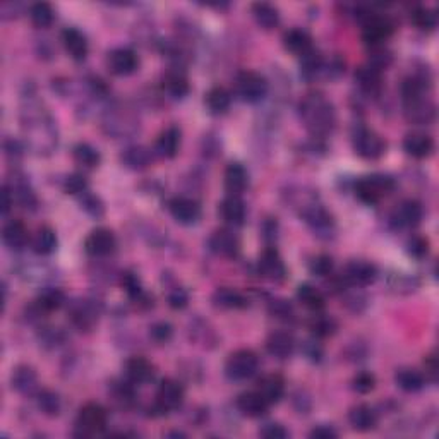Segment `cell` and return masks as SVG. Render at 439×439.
<instances>
[{"mask_svg": "<svg viewBox=\"0 0 439 439\" xmlns=\"http://www.w3.org/2000/svg\"><path fill=\"white\" fill-rule=\"evenodd\" d=\"M300 119L314 137H324L333 132L337 125V112L333 103L321 93L307 95L300 102Z\"/></svg>", "mask_w": 439, "mask_h": 439, "instance_id": "6da1fadb", "label": "cell"}, {"mask_svg": "<svg viewBox=\"0 0 439 439\" xmlns=\"http://www.w3.org/2000/svg\"><path fill=\"white\" fill-rule=\"evenodd\" d=\"M395 189V181L390 175L373 174L362 177L355 184V194L366 204H376L383 198H386L390 192Z\"/></svg>", "mask_w": 439, "mask_h": 439, "instance_id": "7a4b0ae2", "label": "cell"}, {"mask_svg": "<svg viewBox=\"0 0 439 439\" xmlns=\"http://www.w3.org/2000/svg\"><path fill=\"white\" fill-rule=\"evenodd\" d=\"M259 369V359L258 355L249 349L236 350L228 355L227 362H225V374L232 381H245L250 379Z\"/></svg>", "mask_w": 439, "mask_h": 439, "instance_id": "3957f363", "label": "cell"}, {"mask_svg": "<svg viewBox=\"0 0 439 439\" xmlns=\"http://www.w3.org/2000/svg\"><path fill=\"white\" fill-rule=\"evenodd\" d=\"M108 413L105 408L100 403H90L83 405L81 411L78 412L76 419V434L81 438H90L95 434H100L107 428Z\"/></svg>", "mask_w": 439, "mask_h": 439, "instance_id": "277c9868", "label": "cell"}, {"mask_svg": "<svg viewBox=\"0 0 439 439\" xmlns=\"http://www.w3.org/2000/svg\"><path fill=\"white\" fill-rule=\"evenodd\" d=\"M352 144L355 153L364 160H378L386 152V143H384L383 137L378 132H374L373 129L367 127H359L354 132Z\"/></svg>", "mask_w": 439, "mask_h": 439, "instance_id": "5b68a950", "label": "cell"}, {"mask_svg": "<svg viewBox=\"0 0 439 439\" xmlns=\"http://www.w3.org/2000/svg\"><path fill=\"white\" fill-rule=\"evenodd\" d=\"M236 91L245 103H259L268 93V81L261 74L244 70L236 79Z\"/></svg>", "mask_w": 439, "mask_h": 439, "instance_id": "8992f818", "label": "cell"}, {"mask_svg": "<svg viewBox=\"0 0 439 439\" xmlns=\"http://www.w3.org/2000/svg\"><path fill=\"white\" fill-rule=\"evenodd\" d=\"M395 31V24L390 18L381 14H366L362 19V36L371 47H378L386 41Z\"/></svg>", "mask_w": 439, "mask_h": 439, "instance_id": "52a82bcc", "label": "cell"}, {"mask_svg": "<svg viewBox=\"0 0 439 439\" xmlns=\"http://www.w3.org/2000/svg\"><path fill=\"white\" fill-rule=\"evenodd\" d=\"M184 403V388L175 379H163L157 390L154 398V411L160 413H169L181 408Z\"/></svg>", "mask_w": 439, "mask_h": 439, "instance_id": "ba28073f", "label": "cell"}, {"mask_svg": "<svg viewBox=\"0 0 439 439\" xmlns=\"http://www.w3.org/2000/svg\"><path fill=\"white\" fill-rule=\"evenodd\" d=\"M302 216L317 237H321V239H332L334 236V220L323 206L314 203L309 204L306 210L302 211Z\"/></svg>", "mask_w": 439, "mask_h": 439, "instance_id": "9c48e42d", "label": "cell"}, {"mask_svg": "<svg viewBox=\"0 0 439 439\" xmlns=\"http://www.w3.org/2000/svg\"><path fill=\"white\" fill-rule=\"evenodd\" d=\"M258 270L259 275L263 278L270 280V282H283L287 278V266L283 263L282 256L278 254L277 249L268 248L263 250V254L259 256L258 261Z\"/></svg>", "mask_w": 439, "mask_h": 439, "instance_id": "30bf717a", "label": "cell"}, {"mask_svg": "<svg viewBox=\"0 0 439 439\" xmlns=\"http://www.w3.org/2000/svg\"><path fill=\"white\" fill-rule=\"evenodd\" d=\"M405 102V117L408 122L417 125H428L436 117V107L428 98V95L416 96V98L403 100Z\"/></svg>", "mask_w": 439, "mask_h": 439, "instance_id": "8fae6325", "label": "cell"}, {"mask_svg": "<svg viewBox=\"0 0 439 439\" xmlns=\"http://www.w3.org/2000/svg\"><path fill=\"white\" fill-rule=\"evenodd\" d=\"M117 248V239L114 232L108 228H96L85 240V249L93 258H107Z\"/></svg>", "mask_w": 439, "mask_h": 439, "instance_id": "7c38bea8", "label": "cell"}, {"mask_svg": "<svg viewBox=\"0 0 439 439\" xmlns=\"http://www.w3.org/2000/svg\"><path fill=\"white\" fill-rule=\"evenodd\" d=\"M376 278H378V268L364 259L350 261L344 270V280L354 287H367L374 283Z\"/></svg>", "mask_w": 439, "mask_h": 439, "instance_id": "4fadbf2b", "label": "cell"}, {"mask_svg": "<svg viewBox=\"0 0 439 439\" xmlns=\"http://www.w3.org/2000/svg\"><path fill=\"white\" fill-rule=\"evenodd\" d=\"M107 65L115 76H131L139 67V58L131 48H115L108 53Z\"/></svg>", "mask_w": 439, "mask_h": 439, "instance_id": "5bb4252c", "label": "cell"}, {"mask_svg": "<svg viewBox=\"0 0 439 439\" xmlns=\"http://www.w3.org/2000/svg\"><path fill=\"white\" fill-rule=\"evenodd\" d=\"M170 215L181 225H194L201 218V206L196 199L177 196L169 203Z\"/></svg>", "mask_w": 439, "mask_h": 439, "instance_id": "9a60e30c", "label": "cell"}, {"mask_svg": "<svg viewBox=\"0 0 439 439\" xmlns=\"http://www.w3.org/2000/svg\"><path fill=\"white\" fill-rule=\"evenodd\" d=\"M210 249L216 256L236 258L240 250V240L232 230L220 228L210 237Z\"/></svg>", "mask_w": 439, "mask_h": 439, "instance_id": "2e32d148", "label": "cell"}, {"mask_svg": "<svg viewBox=\"0 0 439 439\" xmlns=\"http://www.w3.org/2000/svg\"><path fill=\"white\" fill-rule=\"evenodd\" d=\"M422 220V206L417 201H401L391 213V221L396 228H413Z\"/></svg>", "mask_w": 439, "mask_h": 439, "instance_id": "e0dca14e", "label": "cell"}, {"mask_svg": "<svg viewBox=\"0 0 439 439\" xmlns=\"http://www.w3.org/2000/svg\"><path fill=\"white\" fill-rule=\"evenodd\" d=\"M124 374L125 379L134 386H141V384L149 383L154 376L153 364L144 357H131L124 364Z\"/></svg>", "mask_w": 439, "mask_h": 439, "instance_id": "ac0fdd59", "label": "cell"}, {"mask_svg": "<svg viewBox=\"0 0 439 439\" xmlns=\"http://www.w3.org/2000/svg\"><path fill=\"white\" fill-rule=\"evenodd\" d=\"M69 317L73 324L81 332H90L98 323V309L90 300H78L70 306Z\"/></svg>", "mask_w": 439, "mask_h": 439, "instance_id": "d6986e66", "label": "cell"}, {"mask_svg": "<svg viewBox=\"0 0 439 439\" xmlns=\"http://www.w3.org/2000/svg\"><path fill=\"white\" fill-rule=\"evenodd\" d=\"M266 350L271 357L285 361L295 352V340L288 332H273L266 340Z\"/></svg>", "mask_w": 439, "mask_h": 439, "instance_id": "ffe728a7", "label": "cell"}, {"mask_svg": "<svg viewBox=\"0 0 439 439\" xmlns=\"http://www.w3.org/2000/svg\"><path fill=\"white\" fill-rule=\"evenodd\" d=\"M236 405L242 416L249 417V419H259V417L266 416L268 408H270V403L258 391L242 393L237 398Z\"/></svg>", "mask_w": 439, "mask_h": 439, "instance_id": "44dd1931", "label": "cell"}, {"mask_svg": "<svg viewBox=\"0 0 439 439\" xmlns=\"http://www.w3.org/2000/svg\"><path fill=\"white\" fill-rule=\"evenodd\" d=\"M181 148V129L170 125L154 141V153L162 158H174Z\"/></svg>", "mask_w": 439, "mask_h": 439, "instance_id": "7402d4cb", "label": "cell"}, {"mask_svg": "<svg viewBox=\"0 0 439 439\" xmlns=\"http://www.w3.org/2000/svg\"><path fill=\"white\" fill-rule=\"evenodd\" d=\"M62 43H64L65 52L78 62L85 60L88 50H90L86 36L76 28H67L62 31Z\"/></svg>", "mask_w": 439, "mask_h": 439, "instance_id": "603a6c76", "label": "cell"}, {"mask_svg": "<svg viewBox=\"0 0 439 439\" xmlns=\"http://www.w3.org/2000/svg\"><path fill=\"white\" fill-rule=\"evenodd\" d=\"M220 216L225 223L232 227H240L245 221V204L240 199V196H227L220 203Z\"/></svg>", "mask_w": 439, "mask_h": 439, "instance_id": "cb8c5ba5", "label": "cell"}, {"mask_svg": "<svg viewBox=\"0 0 439 439\" xmlns=\"http://www.w3.org/2000/svg\"><path fill=\"white\" fill-rule=\"evenodd\" d=\"M403 149L407 152V154H411L412 158L422 160V158H428L433 154L434 141L433 137L424 132H412L403 139Z\"/></svg>", "mask_w": 439, "mask_h": 439, "instance_id": "d4e9b609", "label": "cell"}, {"mask_svg": "<svg viewBox=\"0 0 439 439\" xmlns=\"http://www.w3.org/2000/svg\"><path fill=\"white\" fill-rule=\"evenodd\" d=\"M2 240L11 250H23L29 242V232L26 225L19 220H12L6 223L2 230Z\"/></svg>", "mask_w": 439, "mask_h": 439, "instance_id": "484cf974", "label": "cell"}, {"mask_svg": "<svg viewBox=\"0 0 439 439\" xmlns=\"http://www.w3.org/2000/svg\"><path fill=\"white\" fill-rule=\"evenodd\" d=\"M249 187V174L240 163H230L225 170V189L230 196H240Z\"/></svg>", "mask_w": 439, "mask_h": 439, "instance_id": "4316f807", "label": "cell"}, {"mask_svg": "<svg viewBox=\"0 0 439 439\" xmlns=\"http://www.w3.org/2000/svg\"><path fill=\"white\" fill-rule=\"evenodd\" d=\"M120 160H122L127 169L144 170L153 163V153L152 149H148L146 146L134 144L124 149L122 154H120Z\"/></svg>", "mask_w": 439, "mask_h": 439, "instance_id": "83f0119b", "label": "cell"}, {"mask_svg": "<svg viewBox=\"0 0 439 439\" xmlns=\"http://www.w3.org/2000/svg\"><path fill=\"white\" fill-rule=\"evenodd\" d=\"M355 81L361 86V90L367 95H379L383 90V73L374 69L373 65H364L355 73Z\"/></svg>", "mask_w": 439, "mask_h": 439, "instance_id": "f1b7e54d", "label": "cell"}, {"mask_svg": "<svg viewBox=\"0 0 439 439\" xmlns=\"http://www.w3.org/2000/svg\"><path fill=\"white\" fill-rule=\"evenodd\" d=\"M256 391L271 407V405L278 403V401L283 398V395H285V381H283L282 376L268 374L259 381Z\"/></svg>", "mask_w": 439, "mask_h": 439, "instance_id": "f546056e", "label": "cell"}, {"mask_svg": "<svg viewBox=\"0 0 439 439\" xmlns=\"http://www.w3.org/2000/svg\"><path fill=\"white\" fill-rule=\"evenodd\" d=\"M283 45H285L288 52L299 57L306 55L307 52L312 50V40L311 36H309V33L299 28L288 29L285 35H283Z\"/></svg>", "mask_w": 439, "mask_h": 439, "instance_id": "4dcf8cb0", "label": "cell"}, {"mask_svg": "<svg viewBox=\"0 0 439 439\" xmlns=\"http://www.w3.org/2000/svg\"><path fill=\"white\" fill-rule=\"evenodd\" d=\"M349 422L355 430L366 433V430L376 428V424H378V413H376L374 408L369 407V405H357V407H354L352 411H350Z\"/></svg>", "mask_w": 439, "mask_h": 439, "instance_id": "1f68e13d", "label": "cell"}, {"mask_svg": "<svg viewBox=\"0 0 439 439\" xmlns=\"http://www.w3.org/2000/svg\"><path fill=\"white\" fill-rule=\"evenodd\" d=\"M11 383L12 388H14L18 393H21V395H33V393L38 390V378H36V373L28 366L18 367V369L12 373Z\"/></svg>", "mask_w": 439, "mask_h": 439, "instance_id": "d6a6232c", "label": "cell"}, {"mask_svg": "<svg viewBox=\"0 0 439 439\" xmlns=\"http://www.w3.org/2000/svg\"><path fill=\"white\" fill-rule=\"evenodd\" d=\"M211 299H213V304H215V307H220V309H244L245 306H248V299H245L239 290L230 288V287L216 288Z\"/></svg>", "mask_w": 439, "mask_h": 439, "instance_id": "836d02e7", "label": "cell"}, {"mask_svg": "<svg viewBox=\"0 0 439 439\" xmlns=\"http://www.w3.org/2000/svg\"><path fill=\"white\" fill-rule=\"evenodd\" d=\"M232 103V95L227 88L223 86H215L208 91L204 96V105H206L208 112L213 115H221L230 108Z\"/></svg>", "mask_w": 439, "mask_h": 439, "instance_id": "e575fe53", "label": "cell"}, {"mask_svg": "<svg viewBox=\"0 0 439 439\" xmlns=\"http://www.w3.org/2000/svg\"><path fill=\"white\" fill-rule=\"evenodd\" d=\"M253 16L256 19L258 26H261L266 31L275 29L280 24V12L275 6L268 2H258L253 6Z\"/></svg>", "mask_w": 439, "mask_h": 439, "instance_id": "d590c367", "label": "cell"}, {"mask_svg": "<svg viewBox=\"0 0 439 439\" xmlns=\"http://www.w3.org/2000/svg\"><path fill=\"white\" fill-rule=\"evenodd\" d=\"M162 90L163 93L169 95V98L181 100L189 93V83H187V78L181 73H169L163 78Z\"/></svg>", "mask_w": 439, "mask_h": 439, "instance_id": "8d00e7d4", "label": "cell"}, {"mask_svg": "<svg viewBox=\"0 0 439 439\" xmlns=\"http://www.w3.org/2000/svg\"><path fill=\"white\" fill-rule=\"evenodd\" d=\"M395 383L400 390L407 391V393H416L421 391L425 384V378L421 371L417 369H400L398 373L395 374Z\"/></svg>", "mask_w": 439, "mask_h": 439, "instance_id": "74e56055", "label": "cell"}, {"mask_svg": "<svg viewBox=\"0 0 439 439\" xmlns=\"http://www.w3.org/2000/svg\"><path fill=\"white\" fill-rule=\"evenodd\" d=\"M65 302V295L60 288L55 287H47L40 292L38 297H36V307L41 312H52L57 311L64 306Z\"/></svg>", "mask_w": 439, "mask_h": 439, "instance_id": "f35d334b", "label": "cell"}, {"mask_svg": "<svg viewBox=\"0 0 439 439\" xmlns=\"http://www.w3.org/2000/svg\"><path fill=\"white\" fill-rule=\"evenodd\" d=\"M33 250L38 256H48L57 249V236L50 227H41L36 230L35 237L31 240Z\"/></svg>", "mask_w": 439, "mask_h": 439, "instance_id": "ab89813d", "label": "cell"}, {"mask_svg": "<svg viewBox=\"0 0 439 439\" xmlns=\"http://www.w3.org/2000/svg\"><path fill=\"white\" fill-rule=\"evenodd\" d=\"M297 299L302 306H306L311 311H321L324 307V295L317 290L316 287L309 285V283H304L297 288Z\"/></svg>", "mask_w": 439, "mask_h": 439, "instance_id": "60d3db41", "label": "cell"}, {"mask_svg": "<svg viewBox=\"0 0 439 439\" xmlns=\"http://www.w3.org/2000/svg\"><path fill=\"white\" fill-rule=\"evenodd\" d=\"M73 157L78 165L85 166V169H95V166H98L100 162H102L98 149L88 143H79L74 146Z\"/></svg>", "mask_w": 439, "mask_h": 439, "instance_id": "b9f144b4", "label": "cell"}, {"mask_svg": "<svg viewBox=\"0 0 439 439\" xmlns=\"http://www.w3.org/2000/svg\"><path fill=\"white\" fill-rule=\"evenodd\" d=\"M321 69H323V58H321V53L316 52L314 48L307 52L306 55L300 57V76L307 79V81L314 79L321 73Z\"/></svg>", "mask_w": 439, "mask_h": 439, "instance_id": "7bdbcfd3", "label": "cell"}, {"mask_svg": "<svg viewBox=\"0 0 439 439\" xmlns=\"http://www.w3.org/2000/svg\"><path fill=\"white\" fill-rule=\"evenodd\" d=\"M29 18L36 28H48L52 26L55 14H53L52 6L47 2H36L29 7Z\"/></svg>", "mask_w": 439, "mask_h": 439, "instance_id": "ee69618b", "label": "cell"}, {"mask_svg": "<svg viewBox=\"0 0 439 439\" xmlns=\"http://www.w3.org/2000/svg\"><path fill=\"white\" fill-rule=\"evenodd\" d=\"M36 403H38V408L45 413V416L55 417L60 413L62 401H60V396H58L55 391H52V390L38 391V395H36Z\"/></svg>", "mask_w": 439, "mask_h": 439, "instance_id": "f6af8a7d", "label": "cell"}, {"mask_svg": "<svg viewBox=\"0 0 439 439\" xmlns=\"http://www.w3.org/2000/svg\"><path fill=\"white\" fill-rule=\"evenodd\" d=\"M12 196H14V201H18L21 208H24V210H35L36 204H38L35 192H33V189L26 182L16 184V186L12 187Z\"/></svg>", "mask_w": 439, "mask_h": 439, "instance_id": "bcb514c9", "label": "cell"}, {"mask_svg": "<svg viewBox=\"0 0 439 439\" xmlns=\"http://www.w3.org/2000/svg\"><path fill=\"white\" fill-rule=\"evenodd\" d=\"M309 328H311V332L314 337L326 338V337H332V334L337 332L338 324H337V321L329 316H314L311 319V323H309Z\"/></svg>", "mask_w": 439, "mask_h": 439, "instance_id": "7dc6e473", "label": "cell"}, {"mask_svg": "<svg viewBox=\"0 0 439 439\" xmlns=\"http://www.w3.org/2000/svg\"><path fill=\"white\" fill-rule=\"evenodd\" d=\"M412 21L419 29H424V31H430V29L436 28L438 24V16L434 14L433 11L425 9V7H417L416 11L412 12Z\"/></svg>", "mask_w": 439, "mask_h": 439, "instance_id": "c3c4849f", "label": "cell"}, {"mask_svg": "<svg viewBox=\"0 0 439 439\" xmlns=\"http://www.w3.org/2000/svg\"><path fill=\"white\" fill-rule=\"evenodd\" d=\"M81 208L85 210L88 215L95 216V218H98V216H102L103 213H105V204H103V201L98 198V196L91 194L90 191L83 192L81 194Z\"/></svg>", "mask_w": 439, "mask_h": 439, "instance_id": "681fc988", "label": "cell"}, {"mask_svg": "<svg viewBox=\"0 0 439 439\" xmlns=\"http://www.w3.org/2000/svg\"><path fill=\"white\" fill-rule=\"evenodd\" d=\"M64 191L67 194L73 196H81L83 192L88 191V181L85 175L81 174H73L64 181Z\"/></svg>", "mask_w": 439, "mask_h": 439, "instance_id": "f907efd6", "label": "cell"}, {"mask_svg": "<svg viewBox=\"0 0 439 439\" xmlns=\"http://www.w3.org/2000/svg\"><path fill=\"white\" fill-rule=\"evenodd\" d=\"M407 253L416 259H424L429 254V240L416 236L407 242Z\"/></svg>", "mask_w": 439, "mask_h": 439, "instance_id": "816d5d0a", "label": "cell"}, {"mask_svg": "<svg viewBox=\"0 0 439 439\" xmlns=\"http://www.w3.org/2000/svg\"><path fill=\"white\" fill-rule=\"evenodd\" d=\"M374 386H376V378L374 374L371 373H359L352 381V388L357 393H361V395L371 393L374 390Z\"/></svg>", "mask_w": 439, "mask_h": 439, "instance_id": "f5cc1de1", "label": "cell"}, {"mask_svg": "<svg viewBox=\"0 0 439 439\" xmlns=\"http://www.w3.org/2000/svg\"><path fill=\"white\" fill-rule=\"evenodd\" d=\"M172 333H174L172 326L165 323V321L154 323L152 328H149V337H152L157 344H166V342L172 338Z\"/></svg>", "mask_w": 439, "mask_h": 439, "instance_id": "db71d44e", "label": "cell"}, {"mask_svg": "<svg viewBox=\"0 0 439 439\" xmlns=\"http://www.w3.org/2000/svg\"><path fill=\"white\" fill-rule=\"evenodd\" d=\"M333 271V259L329 256H317L311 261V273L314 277H328Z\"/></svg>", "mask_w": 439, "mask_h": 439, "instance_id": "11a10c76", "label": "cell"}, {"mask_svg": "<svg viewBox=\"0 0 439 439\" xmlns=\"http://www.w3.org/2000/svg\"><path fill=\"white\" fill-rule=\"evenodd\" d=\"M270 312L273 314V317H278V319H292L294 307H292V304L287 302V300L278 299L270 304Z\"/></svg>", "mask_w": 439, "mask_h": 439, "instance_id": "9f6ffc18", "label": "cell"}, {"mask_svg": "<svg viewBox=\"0 0 439 439\" xmlns=\"http://www.w3.org/2000/svg\"><path fill=\"white\" fill-rule=\"evenodd\" d=\"M122 285L131 299H141V295H143V287H141L139 278H137L136 275L125 273L122 278Z\"/></svg>", "mask_w": 439, "mask_h": 439, "instance_id": "6f0895ef", "label": "cell"}, {"mask_svg": "<svg viewBox=\"0 0 439 439\" xmlns=\"http://www.w3.org/2000/svg\"><path fill=\"white\" fill-rule=\"evenodd\" d=\"M189 304V294L182 287H175L169 292V306L172 309H184Z\"/></svg>", "mask_w": 439, "mask_h": 439, "instance_id": "680465c9", "label": "cell"}, {"mask_svg": "<svg viewBox=\"0 0 439 439\" xmlns=\"http://www.w3.org/2000/svg\"><path fill=\"white\" fill-rule=\"evenodd\" d=\"M259 436L266 439H285L288 438V430L280 424H266L265 428L259 430Z\"/></svg>", "mask_w": 439, "mask_h": 439, "instance_id": "91938a15", "label": "cell"}, {"mask_svg": "<svg viewBox=\"0 0 439 439\" xmlns=\"http://www.w3.org/2000/svg\"><path fill=\"white\" fill-rule=\"evenodd\" d=\"M309 436L314 439H334L338 436V433L333 428H329V425H317V428L311 430Z\"/></svg>", "mask_w": 439, "mask_h": 439, "instance_id": "94428289", "label": "cell"}, {"mask_svg": "<svg viewBox=\"0 0 439 439\" xmlns=\"http://www.w3.org/2000/svg\"><path fill=\"white\" fill-rule=\"evenodd\" d=\"M12 206H14V196H12V191L9 189V187L4 186L2 187V208H0L2 215H7Z\"/></svg>", "mask_w": 439, "mask_h": 439, "instance_id": "6125c7cd", "label": "cell"}, {"mask_svg": "<svg viewBox=\"0 0 439 439\" xmlns=\"http://www.w3.org/2000/svg\"><path fill=\"white\" fill-rule=\"evenodd\" d=\"M307 349L306 350V355L309 359H312V361H319L321 359V349L317 347L316 344H307Z\"/></svg>", "mask_w": 439, "mask_h": 439, "instance_id": "be15d7a7", "label": "cell"}]
</instances>
